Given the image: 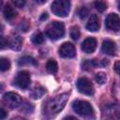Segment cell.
I'll return each mask as SVG.
<instances>
[{
  "label": "cell",
  "instance_id": "1",
  "mask_svg": "<svg viewBox=\"0 0 120 120\" xmlns=\"http://www.w3.org/2000/svg\"><path fill=\"white\" fill-rule=\"evenodd\" d=\"M68 99V96L66 93L58 95V96L54 97L53 98L50 99L47 102L46 107H45L46 114L52 116V115H54V114L58 113L65 107Z\"/></svg>",
  "mask_w": 120,
  "mask_h": 120
},
{
  "label": "cell",
  "instance_id": "2",
  "mask_svg": "<svg viewBox=\"0 0 120 120\" xmlns=\"http://www.w3.org/2000/svg\"><path fill=\"white\" fill-rule=\"evenodd\" d=\"M45 32L51 39L56 40L65 35V26L61 22H52L46 27Z\"/></svg>",
  "mask_w": 120,
  "mask_h": 120
},
{
  "label": "cell",
  "instance_id": "3",
  "mask_svg": "<svg viewBox=\"0 0 120 120\" xmlns=\"http://www.w3.org/2000/svg\"><path fill=\"white\" fill-rule=\"evenodd\" d=\"M73 110L80 115L84 117H91L94 114L92 105L85 100H76L72 103Z\"/></svg>",
  "mask_w": 120,
  "mask_h": 120
},
{
  "label": "cell",
  "instance_id": "4",
  "mask_svg": "<svg viewBox=\"0 0 120 120\" xmlns=\"http://www.w3.org/2000/svg\"><path fill=\"white\" fill-rule=\"evenodd\" d=\"M51 9L54 15L58 17H66L70 9V2L65 0L53 1L51 5Z\"/></svg>",
  "mask_w": 120,
  "mask_h": 120
},
{
  "label": "cell",
  "instance_id": "5",
  "mask_svg": "<svg viewBox=\"0 0 120 120\" xmlns=\"http://www.w3.org/2000/svg\"><path fill=\"white\" fill-rule=\"evenodd\" d=\"M3 103L9 109H15L22 104V98L16 93L8 92L3 96Z\"/></svg>",
  "mask_w": 120,
  "mask_h": 120
},
{
  "label": "cell",
  "instance_id": "6",
  "mask_svg": "<svg viewBox=\"0 0 120 120\" xmlns=\"http://www.w3.org/2000/svg\"><path fill=\"white\" fill-rule=\"evenodd\" d=\"M76 85H77V89L82 94H84L87 96H91L94 94V86L90 82V80H88L85 77L80 78L77 81Z\"/></svg>",
  "mask_w": 120,
  "mask_h": 120
},
{
  "label": "cell",
  "instance_id": "7",
  "mask_svg": "<svg viewBox=\"0 0 120 120\" xmlns=\"http://www.w3.org/2000/svg\"><path fill=\"white\" fill-rule=\"evenodd\" d=\"M14 84L17 85L19 88H22V89L27 88L28 85L30 84V75H29V73L25 70L18 72V74L16 75V77L14 79Z\"/></svg>",
  "mask_w": 120,
  "mask_h": 120
},
{
  "label": "cell",
  "instance_id": "8",
  "mask_svg": "<svg viewBox=\"0 0 120 120\" xmlns=\"http://www.w3.org/2000/svg\"><path fill=\"white\" fill-rule=\"evenodd\" d=\"M58 53L63 58H72L76 55L75 46L70 42H64L58 50Z\"/></svg>",
  "mask_w": 120,
  "mask_h": 120
},
{
  "label": "cell",
  "instance_id": "9",
  "mask_svg": "<svg viewBox=\"0 0 120 120\" xmlns=\"http://www.w3.org/2000/svg\"><path fill=\"white\" fill-rule=\"evenodd\" d=\"M105 24L109 30L117 32L118 30H120V17L115 13H111L107 16Z\"/></svg>",
  "mask_w": 120,
  "mask_h": 120
},
{
  "label": "cell",
  "instance_id": "10",
  "mask_svg": "<svg viewBox=\"0 0 120 120\" xmlns=\"http://www.w3.org/2000/svg\"><path fill=\"white\" fill-rule=\"evenodd\" d=\"M96 48H97V40L92 37L85 38L82 44V50L86 53L93 52L96 50Z\"/></svg>",
  "mask_w": 120,
  "mask_h": 120
},
{
  "label": "cell",
  "instance_id": "11",
  "mask_svg": "<svg viewBox=\"0 0 120 120\" xmlns=\"http://www.w3.org/2000/svg\"><path fill=\"white\" fill-rule=\"evenodd\" d=\"M101 50L104 53H106L108 55H113L115 53V51H116V45L112 40L105 39L102 42Z\"/></svg>",
  "mask_w": 120,
  "mask_h": 120
},
{
  "label": "cell",
  "instance_id": "12",
  "mask_svg": "<svg viewBox=\"0 0 120 120\" xmlns=\"http://www.w3.org/2000/svg\"><path fill=\"white\" fill-rule=\"evenodd\" d=\"M99 26H100L99 18L98 17V15L93 14L88 20V22L86 23V29L91 32H96L99 29Z\"/></svg>",
  "mask_w": 120,
  "mask_h": 120
},
{
  "label": "cell",
  "instance_id": "13",
  "mask_svg": "<svg viewBox=\"0 0 120 120\" xmlns=\"http://www.w3.org/2000/svg\"><path fill=\"white\" fill-rule=\"evenodd\" d=\"M8 46L14 50V51H19L21 48H22V40L20 36H17V35H14V36H11L8 39Z\"/></svg>",
  "mask_w": 120,
  "mask_h": 120
},
{
  "label": "cell",
  "instance_id": "14",
  "mask_svg": "<svg viewBox=\"0 0 120 120\" xmlns=\"http://www.w3.org/2000/svg\"><path fill=\"white\" fill-rule=\"evenodd\" d=\"M3 14H4V17H5L6 20L10 21V20H12V19H14L16 17L17 13H16V11L14 10V8L11 6L7 5V6H5V8L3 9Z\"/></svg>",
  "mask_w": 120,
  "mask_h": 120
},
{
  "label": "cell",
  "instance_id": "15",
  "mask_svg": "<svg viewBox=\"0 0 120 120\" xmlns=\"http://www.w3.org/2000/svg\"><path fill=\"white\" fill-rule=\"evenodd\" d=\"M44 94H45V89L42 86L38 85V86H36L32 90V92L30 94V97L34 99H38V98H40Z\"/></svg>",
  "mask_w": 120,
  "mask_h": 120
},
{
  "label": "cell",
  "instance_id": "16",
  "mask_svg": "<svg viewBox=\"0 0 120 120\" xmlns=\"http://www.w3.org/2000/svg\"><path fill=\"white\" fill-rule=\"evenodd\" d=\"M46 69H47V71L50 72V73H52V74L56 73L57 70H58V65H57L56 61H55L54 59H50V60H48V62H47V64H46Z\"/></svg>",
  "mask_w": 120,
  "mask_h": 120
},
{
  "label": "cell",
  "instance_id": "17",
  "mask_svg": "<svg viewBox=\"0 0 120 120\" xmlns=\"http://www.w3.org/2000/svg\"><path fill=\"white\" fill-rule=\"evenodd\" d=\"M18 64H19V66H24V65H33V66H37V65H38L37 61H36L33 57H31V56H23V57L20 58L19 61H18Z\"/></svg>",
  "mask_w": 120,
  "mask_h": 120
},
{
  "label": "cell",
  "instance_id": "18",
  "mask_svg": "<svg viewBox=\"0 0 120 120\" xmlns=\"http://www.w3.org/2000/svg\"><path fill=\"white\" fill-rule=\"evenodd\" d=\"M31 40H32V42H33L34 44L38 45V44L43 43V41H44V37H43V35H42L41 32H36V33H34V34L32 35Z\"/></svg>",
  "mask_w": 120,
  "mask_h": 120
},
{
  "label": "cell",
  "instance_id": "19",
  "mask_svg": "<svg viewBox=\"0 0 120 120\" xmlns=\"http://www.w3.org/2000/svg\"><path fill=\"white\" fill-rule=\"evenodd\" d=\"M10 68V62L8 61V59L2 57L0 59V69L1 71H6L8 69H9Z\"/></svg>",
  "mask_w": 120,
  "mask_h": 120
},
{
  "label": "cell",
  "instance_id": "20",
  "mask_svg": "<svg viewBox=\"0 0 120 120\" xmlns=\"http://www.w3.org/2000/svg\"><path fill=\"white\" fill-rule=\"evenodd\" d=\"M94 5H95V8L99 12H103L107 8V4L105 2H103V1H96L94 3Z\"/></svg>",
  "mask_w": 120,
  "mask_h": 120
},
{
  "label": "cell",
  "instance_id": "21",
  "mask_svg": "<svg viewBox=\"0 0 120 120\" xmlns=\"http://www.w3.org/2000/svg\"><path fill=\"white\" fill-rule=\"evenodd\" d=\"M96 81L99 83V84H103L106 82L107 81V77H106V74L103 73V72H98L96 74Z\"/></svg>",
  "mask_w": 120,
  "mask_h": 120
},
{
  "label": "cell",
  "instance_id": "22",
  "mask_svg": "<svg viewBox=\"0 0 120 120\" xmlns=\"http://www.w3.org/2000/svg\"><path fill=\"white\" fill-rule=\"evenodd\" d=\"M70 37L72 39H78L80 38V30L77 26H73L70 28Z\"/></svg>",
  "mask_w": 120,
  "mask_h": 120
},
{
  "label": "cell",
  "instance_id": "23",
  "mask_svg": "<svg viewBox=\"0 0 120 120\" xmlns=\"http://www.w3.org/2000/svg\"><path fill=\"white\" fill-rule=\"evenodd\" d=\"M88 12H89V10H88V8H85V7H82V8H80V10H79V16H80V18L81 19H83V18H85L87 15H88Z\"/></svg>",
  "mask_w": 120,
  "mask_h": 120
},
{
  "label": "cell",
  "instance_id": "24",
  "mask_svg": "<svg viewBox=\"0 0 120 120\" xmlns=\"http://www.w3.org/2000/svg\"><path fill=\"white\" fill-rule=\"evenodd\" d=\"M13 4L17 7V8H22L25 4V1H22V0H16V1H13Z\"/></svg>",
  "mask_w": 120,
  "mask_h": 120
},
{
  "label": "cell",
  "instance_id": "25",
  "mask_svg": "<svg viewBox=\"0 0 120 120\" xmlns=\"http://www.w3.org/2000/svg\"><path fill=\"white\" fill-rule=\"evenodd\" d=\"M7 45H8V40L4 37H1V49H5Z\"/></svg>",
  "mask_w": 120,
  "mask_h": 120
},
{
  "label": "cell",
  "instance_id": "26",
  "mask_svg": "<svg viewBox=\"0 0 120 120\" xmlns=\"http://www.w3.org/2000/svg\"><path fill=\"white\" fill-rule=\"evenodd\" d=\"M114 70L116 71V73L118 75H120V61H118L114 64Z\"/></svg>",
  "mask_w": 120,
  "mask_h": 120
},
{
  "label": "cell",
  "instance_id": "27",
  "mask_svg": "<svg viewBox=\"0 0 120 120\" xmlns=\"http://www.w3.org/2000/svg\"><path fill=\"white\" fill-rule=\"evenodd\" d=\"M0 114H1V120H5V118L7 117V112L3 109V108H1V110H0Z\"/></svg>",
  "mask_w": 120,
  "mask_h": 120
},
{
  "label": "cell",
  "instance_id": "28",
  "mask_svg": "<svg viewBox=\"0 0 120 120\" xmlns=\"http://www.w3.org/2000/svg\"><path fill=\"white\" fill-rule=\"evenodd\" d=\"M108 64H109V61L107 59H102L101 60V65L102 66H107Z\"/></svg>",
  "mask_w": 120,
  "mask_h": 120
},
{
  "label": "cell",
  "instance_id": "29",
  "mask_svg": "<svg viewBox=\"0 0 120 120\" xmlns=\"http://www.w3.org/2000/svg\"><path fill=\"white\" fill-rule=\"evenodd\" d=\"M64 120H78L76 117H74V116H68V117H66Z\"/></svg>",
  "mask_w": 120,
  "mask_h": 120
},
{
  "label": "cell",
  "instance_id": "30",
  "mask_svg": "<svg viewBox=\"0 0 120 120\" xmlns=\"http://www.w3.org/2000/svg\"><path fill=\"white\" fill-rule=\"evenodd\" d=\"M47 18H48V14H47V13H43L42 16L40 17V20H45V19H47Z\"/></svg>",
  "mask_w": 120,
  "mask_h": 120
},
{
  "label": "cell",
  "instance_id": "31",
  "mask_svg": "<svg viewBox=\"0 0 120 120\" xmlns=\"http://www.w3.org/2000/svg\"><path fill=\"white\" fill-rule=\"evenodd\" d=\"M11 120H25V119H23L22 117H15V118H12Z\"/></svg>",
  "mask_w": 120,
  "mask_h": 120
},
{
  "label": "cell",
  "instance_id": "32",
  "mask_svg": "<svg viewBox=\"0 0 120 120\" xmlns=\"http://www.w3.org/2000/svg\"><path fill=\"white\" fill-rule=\"evenodd\" d=\"M118 8H119V10H120V2L118 3Z\"/></svg>",
  "mask_w": 120,
  "mask_h": 120
}]
</instances>
